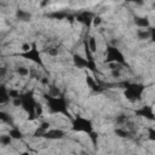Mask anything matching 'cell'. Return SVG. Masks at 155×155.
Segmentation results:
<instances>
[{"mask_svg": "<svg viewBox=\"0 0 155 155\" xmlns=\"http://www.w3.org/2000/svg\"><path fill=\"white\" fill-rule=\"evenodd\" d=\"M46 102H47V107L48 110L53 114H63L67 117H69L70 120L73 119L69 109H68V102L67 98L61 94V96H51V94H45L44 96Z\"/></svg>", "mask_w": 155, "mask_h": 155, "instance_id": "1", "label": "cell"}, {"mask_svg": "<svg viewBox=\"0 0 155 155\" xmlns=\"http://www.w3.org/2000/svg\"><path fill=\"white\" fill-rule=\"evenodd\" d=\"M117 86L122 87L124 91V96L127 101H130L131 103H134L137 101H139L143 96V92L145 91V85L139 84V82H130V81H124L117 84Z\"/></svg>", "mask_w": 155, "mask_h": 155, "instance_id": "2", "label": "cell"}, {"mask_svg": "<svg viewBox=\"0 0 155 155\" xmlns=\"http://www.w3.org/2000/svg\"><path fill=\"white\" fill-rule=\"evenodd\" d=\"M18 98L21 101L22 109L28 114V119L29 120H34L36 117L35 108L38 105V102L35 101V97H34V92L33 91H27L24 93H21Z\"/></svg>", "mask_w": 155, "mask_h": 155, "instance_id": "3", "label": "cell"}, {"mask_svg": "<svg viewBox=\"0 0 155 155\" xmlns=\"http://www.w3.org/2000/svg\"><path fill=\"white\" fill-rule=\"evenodd\" d=\"M104 63H116L120 65H127L126 58L124 56V53L113 45H108L105 48V58H104Z\"/></svg>", "mask_w": 155, "mask_h": 155, "instance_id": "4", "label": "cell"}, {"mask_svg": "<svg viewBox=\"0 0 155 155\" xmlns=\"http://www.w3.org/2000/svg\"><path fill=\"white\" fill-rule=\"evenodd\" d=\"M71 131L74 132H84L90 134L91 132H93V124L90 119L84 117L81 115H75L71 119Z\"/></svg>", "mask_w": 155, "mask_h": 155, "instance_id": "5", "label": "cell"}, {"mask_svg": "<svg viewBox=\"0 0 155 155\" xmlns=\"http://www.w3.org/2000/svg\"><path fill=\"white\" fill-rule=\"evenodd\" d=\"M19 56L23 57V58H25V59L31 61L33 63L38 64V65L41 67V68L45 67V64H44V62H42V58H41V54H40V51H39V48H38V46H36V42L30 44V48H29L27 52L19 53Z\"/></svg>", "mask_w": 155, "mask_h": 155, "instance_id": "6", "label": "cell"}, {"mask_svg": "<svg viewBox=\"0 0 155 155\" xmlns=\"http://www.w3.org/2000/svg\"><path fill=\"white\" fill-rule=\"evenodd\" d=\"M73 63L74 65L78 68V69H87L94 74L98 73V69H97V64H96V61L94 62H88L86 58L81 57L80 54L75 53L73 56Z\"/></svg>", "mask_w": 155, "mask_h": 155, "instance_id": "7", "label": "cell"}, {"mask_svg": "<svg viewBox=\"0 0 155 155\" xmlns=\"http://www.w3.org/2000/svg\"><path fill=\"white\" fill-rule=\"evenodd\" d=\"M134 115L136 116H139V117H145L147 120H150V121H154L155 120L153 107H150V105H143V107L136 109L134 110Z\"/></svg>", "mask_w": 155, "mask_h": 155, "instance_id": "8", "label": "cell"}, {"mask_svg": "<svg viewBox=\"0 0 155 155\" xmlns=\"http://www.w3.org/2000/svg\"><path fill=\"white\" fill-rule=\"evenodd\" d=\"M65 134H67V133H65V131H63V130H59V128H50V130H47V131L44 133V137H42V138L51 139V140H57V139L64 138Z\"/></svg>", "mask_w": 155, "mask_h": 155, "instance_id": "9", "label": "cell"}, {"mask_svg": "<svg viewBox=\"0 0 155 155\" xmlns=\"http://www.w3.org/2000/svg\"><path fill=\"white\" fill-rule=\"evenodd\" d=\"M93 17H94V15H93L92 12H90V11H81V12H79V13L76 15L75 19H76L78 22H80V23H82V24L90 27V25L92 24Z\"/></svg>", "mask_w": 155, "mask_h": 155, "instance_id": "10", "label": "cell"}, {"mask_svg": "<svg viewBox=\"0 0 155 155\" xmlns=\"http://www.w3.org/2000/svg\"><path fill=\"white\" fill-rule=\"evenodd\" d=\"M86 84H87V86L88 87H91L94 92H97V93H99V92H102L103 90H104V87L102 86V85H99L92 76H90V75H86Z\"/></svg>", "mask_w": 155, "mask_h": 155, "instance_id": "11", "label": "cell"}, {"mask_svg": "<svg viewBox=\"0 0 155 155\" xmlns=\"http://www.w3.org/2000/svg\"><path fill=\"white\" fill-rule=\"evenodd\" d=\"M134 24L139 28H149L150 27V22L148 19V17H143V16H136L134 17Z\"/></svg>", "mask_w": 155, "mask_h": 155, "instance_id": "12", "label": "cell"}, {"mask_svg": "<svg viewBox=\"0 0 155 155\" xmlns=\"http://www.w3.org/2000/svg\"><path fill=\"white\" fill-rule=\"evenodd\" d=\"M10 102V96H8V90L6 85L0 84V104H5Z\"/></svg>", "mask_w": 155, "mask_h": 155, "instance_id": "13", "label": "cell"}, {"mask_svg": "<svg viewBox=\"0 0 155 155\" xmlns=\"http://www.w3.org/2000/svg\"><path fill=\"white\" fill-rule=\"evenodd\" d=\"M153 35H154L153 28H149V29H140V30L137 31V36H138V39H140V40L150 39V38H153Z\"/></svg>", "mask_w": 155, "mask_h": 155, "instance_id": "14", "label": "cell"}, {"mask_svg": "<svg viewBox=\"0 0 155 155\" xmlns=\"http://www.w3.org/2000/svg\"><path fill=\"white\" fill-rule=\"evenodd\" d=\"M16 17H17L19 21L28 22V21L31 19V13L28 12V11H24V10H17V12H16Z\"/></svg>", "mask_w": 155, "mask_h": 155, "instance_id": "15", "label": "cell"}, {"mask_svg": "<svg viewBox=\"0 0 155 155\" xmlns=\"http://www.w3.org/2000/svg\"><path fill=\"white\" fill-rule=\"evenodd\" d=\"M8 136L12 138V140H21L23 138V133L19 128L17 127H12L10 131H8Z\"/></svg>", "mask_w": 155, "mask_h": 155, "instance_id": "16", "label": "cell"}, {"mask_svg": "<svg viewBox=\"0 0 155 155\" xmlns=\"http://www.w3.org/2000/svg\"><path fill=\"white\" fill-rule=\"evenodd\" d=\"M68 15L69 13L65 12V11H54V12L48 13L47 16L48 17H52V18H56V19H64V18H67Z\"/></svg>", "mask_w": 155, "mask_h": 155, "instance_id": "17", "label": "cell"}, {"mask_svg": "<svg viewBox=\"0 0 155 155\" xmlns=\"http://www.w3.org/2000/svg\"><path fill=\"white\" fill-rule=\"evenodd\" d=\"M114 132H115V134H116L117 137H121V138H127V137L131 136L130 131H127L126 128H122V127H117V128H115Z\"/></svg>", "mask_w": 155, "mask_h": 155, "instance_id": "18", "label": "cell"}, {"mask_svg": "<svg viewBox=\"0 0 155 155\" xmlns=\"http://www.w3.org/2000/svg\"><path fill=\"white\" fill-rule=\"evenodd\" d=\"M87 42H88V47H90L91 52H92V53L97 52V41H96V38H94V36L87 38Z\"/></svg>", "mask_w": 155, "mask_h": 155, "instance_id": "19", "label": "cell"}, {"mask_svg": "<svg viewBox=\"0 0 155 155\" xmlns=\"http://www.w3.org/2000/svg\"><path fill=\"white\" fill-rule=\"evenodd\" d=\"M0 121L1 122H5V124H12V117L7 113L0 110Z\"/></svg>", "mask_w": 155, "mask_h": 155, "instance_id": "20", "label": "cell"}, {"mask_svg": "<svg viewBox=\"0 0 155 155\" xmlns=\"http://www.w3.org/2000/svg\"><path fill=\"white\" fill-rule=\"evenodd\" d=\"M11 143H12V138L8 136V133L0 136V144H2V145H10Z\"/></svg>", "mask_w": 155, "mask_h": 155, "instance_id": "21", "label": "cell"}, {"mask_svg": "<svg viewBox=\"0 0 155 155\" xmlns=\"http://www.w3.org/2000/svg\"><path fill=\"white\" fill-rule=\"evenodd\" d=\"M16 71H17V74H19L21 76H27V75H29V69L25 68V67H17V68H16Z\"/></svg>", "mask_w": 155, "mask_h": 155, "instance_id": "22", "label": "cell"}, {"mask_svg": "<svg viewBox=\"0 0 155 155\" xmlns=\"http://www.w3.org/2000/svg\"><path fill=\"white\" fill-rule=\"evenodd\" d=\"M88 137H90V139H91V142H92V145L96 148V147H97V140H98V133H97L96 131H93V132H91V133L88 134Z\"/></svg>", "mask_w": 155, "mask_h": 155, "instance_id": "23", "label": "cell"}, {"mask_svg": "<svg viewBox=\"0 0 155 155\" xmlns=\"http://www.w3.org/2000/svg\"><path fill=\"white\" fill-rule=\"evenodd\" d=\"M19 91H17V90H15V88H11V90H8V96H10V99H16V98H18L19 97Z\"/></svg>", "mask_w": 155, "mask_h": 155, "instance_id": "24", "label": "cell"}, {"mask_svg": "<svg viewBox=\"0 0 155 155\" xmlns=\"http://www.w3.org/2000/svg\"><path fill=\"white\" fill-rule=\"evenodd\" d=\"M127 121H128V116L125 115V114H121V115H119L116 117V122L117 124H126Z\"/></svg>", "mask_w": 155, "mask_h": 155, "instance_id": "25", "label": "cell"}, {"mask_svg": "<svg viewBox=\"0 0 155 155\" xmlns=\"http://www.w3.org/2000/svg\"><path fill=\"white\" fill-rule=\"evenodd\" d=\"M101 23H102V17H101V16H94L93 19H92V24H93L94 27H97V25H99Z\"/></svg>", "mask_w": 155, "mask_h": 155, "instance_id": "26", "label": "cell"}, {"mask_svg": "<svg viewBox=\"0 0 155 155\" xmlns=\"http://www.w3.org/2000/svg\"><path fill=\"white\" fill-rule=\"evenodd\" d=\"M47 53H48L50 56H52V57H56V56H58V48L51 47V48L47 50Z\"/></svg>", "mask_w": 155, "mask_h": 155, "instance_id": "27", "label": "cell"}, {"mask_svg": "<svg viewBox=\"0 0 155 155\" xmlns=\"http://www.w3.org/2000/svg\"><path fill=\"white\" fill-rule=\"evenodd\" d=\"M50 126H51V125H50V122H47V121H42V122L40 124V126H39V127L46 132L47 130H50Z\"/></svg>", "mask_w": 155, "mask_h": 155, "instance_id": "28", "label": "cell"}, {"mask_svg": "<svg viewBox=\"0 0 155 155\" xmlns=\"http://www.w3.org/2000/svg\"><path fill=\"white\" fill-rule=\"evenodd\" d=\"M44 133H45V131L41 130L40 127H38L36 131L34 132V137H40V138H42V137H44Z\"/></svg>", "mask_w": 155, "mask_h": 155, "instance_id": "29", "label": "cell"}, {"mask_svg": "<svg viewBox=\"0 0 155 155\" xmlns=\"http://www.w3.org/2000/svg\"><path fill=\"white\" fill-rule=\"evenodd\" d=\"M148 132H149V139L150 140H155V130L153 127H149Z\"/></svg>", "mask_w": 155, "mask_h": 155, "instance_id": "30", "label": "cell"}, {"mask_svg": "<svg viewBox=\"0 0 155 155\" xmlns=\"http://www.w3.org/2000/svg\"><path fill=\"white\" fill-rule=\"evenodd\" d=\"M41 113H42V107H41L40 104H38L36 108H35V115H36V116H40Z\"/></svg>", "mask_w": 155, "mask_h": 155, "instance_id": "31", "label": "cell"}, {"mask_svg": "<svg viewBox=\"0 0 155 155\" xmlns=\"http://www.w3.org/2000/svg\"><path fill=\"white\" fill-rule=\"evenodd\" d=\"M6 73H7V69H6L5 67H0V78L5 76V75H6Z\"/></svg>", "mask_w": 155, "mask_h": 155, "instance_id": "32", "label": "cell"}, {"mask_svg": "<svg viewBox=\"0 0 155 155\" xmlns=\"http://www.w3.org/2000/svg\"><path fill=\"white\" fill-rule=\"evenodd\" d=\"M111 75L114 78H119L120 76V69H115V70H111Z\"/></svg>", "mask_w": 155, "mask_h": 155, "instance_id": "33", "label": "cell"}, {"mask_svg": "<svg viewBox=\"0 0 155 155\" xmlns=\"http://www.w3.org/2000/svg\"><path fill=\"white\" fill-rule=\"evenodd\" d=\"M29 48H30V44H23L22 45V51L23 52H27Z\"/></svg>", "mask_w": 155, "mask_h": 155, "instance_id": "34", "label": "cell"}, {"mask_svg": "<svg viewBox=\"0 0 155 155\" xmlns=\"http://www.w3.org/2000/svg\"><path fill=\"white\" fill-rule=\"evenodd\" d=\"M21 155H30V153H29V151H24V153H22Z\"/></svg>", "mask_w": 155, "mask_h": 155, "instance_id": "35", "label": "cell"}]
</instances>
